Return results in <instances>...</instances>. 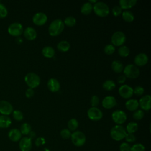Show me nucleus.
I'll use <instances>...</instances> for the list:
<instances>
[{"label":"nucleus","instance_id":"c756f323","mask_svg":"<svg viewBox=\"0 0 151 151\" xmlns=\"http://www.w3.org/2000/svg\"><path fill=\"white\" fill-rule=\"evenodd\" d=\"M116 87L114 81L111 80H106L103 83V88L106 91H111Z\"/></svg>","mask_w":151,"mask_h":151},{"label":"nucleus","instance_id":"2f4dec72","mask_svg":"<svg viewBox=\"0 0 151 151\" xmlns=\"http://www.w3.org/2000/svg\"><path fill=\"white\" fill-rule=\"evenodd\" d=\"M118 53L120 57H126L130 54V50L127 46L122 45L118 49Z\"/></svg>","mask_w":151,"mask_h":151},{"label":"nucleus","instance_id":"58836bf2","mask_svg":"<svg viewBox=\"0 0 151 151\" xmlns=\"http://www.w3.org/2000/svg\"><path fill=\"white\" fill-rule=\"evenodd\" d=\"M130 151H145V147L142 143H136L130 147Z\"/></svg>","mask_w":151,"mask_h":151},{"label":"nucleus","instance_id":"6e6552de","mask_svg":"<svg viewBox=\"0 0 151 151\" xmlns=\"http://www.w3.org/2000/svg\"><path fill=\"white\" fill-rule=\"evenodd\" d=\"M23 27L19 22H13L8 28V33L14 37H19L23 33Z\"/></svg>","mask_w":151,"mask_h":151},{"label":"nucleus","instance_id":"7c9ffc66","mask_svg":"<svg viewBox=\"0 0 151 151\" xmlns=\"http://www.w3.org/2000/svg\"><path fill=\"white\" fill-rule=\"evenodd\" d=\"M19 131L22 134L28 135L29 133L31 131V126L28 123H24L21 124Z\"/></svg>","mask_w":151,"mask_h":151},{"label":"nucleus","instance_id":"3c124183","mask_svg":"<svg viewBox=\"0 0 151 151\" xmlns=\"http://www.w3.org/2000/svg\"><path fill=\"white\" fill-rule=\"evenodd\" d=\"M16 41H17L18 43H21V42H22V40L21 38L18 37V38H17Z\"/></svg>","mask_w":151,"mask_h":151},{"label":"nucleus","instance_id":"c9c22d12","mask_svg":"<svg viewBox=\"0 0 151 151\" xmlns=\"http://www.w3.org/2000/svg\"><path fill=\"white\" fill-rule=\"evenodd\" d=\"M115 51V47L112 44H107L104 48V52L107 55H111Z\"/></svg>","mask_w":151,"mask_h":151},{"label":"nucleus","instance_id":"de8ad7c7","mask_svg":"<svg viewBox=\"0 0 151 151\" xmlns=\"http://www.w3.org/2000/svg\"><path fill=\"white\" fill-rule=\"evenodd\" d=\"M35 143L36 146H39L41 145H43L45 143V139L41 137H40L36 139Z\"/></svg>","mask_w":151,"mask_h":151},{"label":"nucleus","instance_id":"f257e3e1","mask_svg":"<svg viewBox=\"0 0 151 151\" xmlns=\"http://www.w3.org/2000/svg\"><path fill=\"white\" fill-rule=\"evenodd\" d=\"M65 27L63 21L60 19L52 21L48 27V32L51 36L55 37L60 35Z\"/></svg>","mask_w":151,"mask_h":151},{"label":"nucleus","instance_id":"9b49d317","mask_svg":"<svg viewBox=\"0 0 151 151\" xmlns=\"http://www.w3.org/2000/svg\"><path fill=\"white\" fill-rule=\"evenodd\" d=\"M133 88L129 85L124 84L121 86L119 88V94L123 99H128L132 97L133 94Z\"/></svg>","mask_w":151,"mask_h":151},{"label":"nucleus","instance_id":"ea45409f","mask_svg":"<svg viewBox=\"0 0 151 151\" xmlns=\"http://www.w3.org/2000/svg\"><path fill=\"white\" fill-rule=\"evenodd\" d=\"M8 15V9L6 7L0 2V18H4Z\"/></svg>","mask_w":151,"mask_h":151},{"label":"nucleus","instance_id":"72a5a7b5","mask_svg":"<svg viewBox=\"0 0 151 151\" xmlns=\"http://www.w3.org/2000/svg\"><path fill=\"white\" fill-rule=\"evenodd\" d=\"M64 25H66L69 27H74L76 24V19L73 16H69L66 17L63 21Z\"/></svg>","mask_w":151,"mask_h":151},{"label":"nucleus","instance_id":"393cba45","mask_svg":"<svg viewBox=\"0 0 151 151\" xmlns=\"http://www.w3.org/2000/svg\"><path fill=\"white\" fill-rule=\"evenodd\" d=\"M111 67L112 70L116 73H120L123 71L124 67L123 64L119 60H114L111 63Z\"/></svg>","mask_w":151,"mask_h":151},{"label":"nucleus","instance_id":"423d86ee","mask_svg":"<svg viewBox=\"0 0 151 151\" xmlns=\"http://www.w3.org/2000/svg\"><path fill=\"white\" fill-rule=\"evenodd\" d=\"M71 140L74 145L79 147L84 145L86 141V137L84 133L77 130L71 133Z\"/></svg>","mask_w":151,"mask_h":151},{"label":"nucleus","instance_id":"bb28decb","mask_svg":"<svg viewBox=\"0 0 151 151\" xmlns=\"http://www.w3.org/2000/svg\"><path fill=\"white\" fill-rule=\"evenodd\" d=\"M93 5L90 3H89L88 2H87L83 4V5L81 7L80 11L81 14H83V15H87L91 12V11H93Z\"/></svg>","mask_w":151,"mask_h":151},{"label":"nucleus","instance_id":"f704fd0d","mask_svg":"<svg viewBox=\"0 0 151 151\" xmlns=\"http://www.w3.org/2000/svg\"><path fill=\"white\" fill-rule=\"evenodd\" d=\"M144 115H145V113L142 110L137 109L133 112L132 116L134 119L136 120H140L143 118Z\"/></svg>","mask_w":151,"mask_h":151},{"label":"nucleus","instance_id":"8fccbe9b","mask_svg":"<svg viewBox=\"0 0 151 151\" xmlns=\"http://www.w3.org/2000/svg\"><path fill=\"white\" fill-rule=\"evenodd\" d=\"M28 137H29V139H33V138L35 137V133L34 132H33V131H31V132L29 133V134H28Z\"/></svg>","mask_w":151,"mask_h":151},{"label":"nucleus","instance_id":"9d476101","mask_svg":"<svg viewBox=\"0 0 151 151\" xmlns=\"http://www.w3.org/2000/svg\"><path fill=\"white\" fill-rule=\"evenodd\" d=\"M103 116V112L97 107H91L87 110V116L92 121H99L102 119Z\"/></svg>","mask_w":151,"mask_h":151},{"label":"nucleus","instance_id":"2eb2a0df","mask_svg":"<svg viewBox=\"0 0 151 151\" xmlns=\"http://www.w3.org/2000/svg\"><path fill=\"white\" fill-rule=\"evenodd\" d=\"M102 106L106 109H111L113 108L117 104L116 99L114 97L109 96L105 97L101 102Z\"/></svg>","mask_w":151,"mask_h":151},{"label":"nucleus","instance_id":"20e7f679","mask_svg":"<svg viewBox=\"0 0 151 151\" xmlns=\"http://www.w3.org/2000/svg\"><path fill=\"white\" fill-rule=\"evenodd\" d=\"M24 80L29 88L32 89L37 87L40 84V77L38 74L32 72L28 73L25 75Z\"/></svg>","mask_w":151,"mask_h":151},{"label":"nucleus","instance_id":"473e14b6","mask_svg":"<svg viewBox=\"0 0 151 151\" xmlns=\"http://www.w3.org/2000/svg\"><path fill=\"white\" fill-rule=\"evenodd\" d=\"M68 130L70 131H75L78 127V122L76 119H71L67 123Z\"/></svg>","mask_w":151,"mask_h":151},{"label":"nucleus","instance_id":"a878e982","mask_svg":"<svg viewBox=\"0 0 151 151\" xmlns=\"http://www.w3.org/2000/svg\"><path fill=\"white\" fill-rule=\"evenodd\" d=\"M57 48L58 51L62 52H65L68 51L70 50V44L67 41H65V40L61 41L58 43L57 45Z\"/></svg>","mask_w":151,"mask_h":151},{"label":"nucleus","instance_id":"09e8293b","mask_svg":"<svg viewBox=\"0 0 151 151\" xmlns=\"http://www.w3.org/2000/svg\"><path fill=\"white\" fill-rule=\"evenodd\" d=\"M126 80V77L124 75H120L117 77V82L119 84H123L125 82Z\"/></svg>","mask_w":151,"mask_h":151},{"label":"nucleus","instance_id":"ddd939ff","mask_svg":"<svg viewBox=\"0 0 151 151\" xmlns=\"http://www.w3.org/2000/svg\"><path fill=\"white\" fill-rule=\"evenodd\" d=\"M13 111V106L8 101H0V113L2 115L8 116Z\"/></svg>","mask_w":151,"mask_h":151},{"label":"nucleus","instance_id":"b1692460","mask_svg":"<svg viewBox=\"0 0 151 151\" xmlns=\"http://www.w3.org/2000/svg\"><path fill=\"white\" fill-rule=\"evenodd\" d=\"M42 54L48 58H52L55 55V50L51 46H45L42 50Z\"/></svg>","mask_w":151,"mask_h":151},{"label":"nucleus","instance_id":"6ab92c4d","mask_svg":"<svg viewBox=\"0 0 151 151\" xmlns=\"http://www.w3.org/2000/svg\"><path fill=\"white\" fill-rule=\"evenodd\" d=\"M23 33L24 37L29 41L34 40L37 36V33L35 29L31 27H27L23 31Z\"/></svg>","mask_w":151,"mask_h":151},{"label":"nucleus","instance_id":"39448f33","mask_svg":"<svg viewBox=\"0 0 151 151\" xmlns=\"http://www.w3.org/2000/svg\"><path fill=\"white\" fill-rule=\"evenodd\" d=\"M123 73L126 77L134 79L137 78L140 75V70L139 68L134 64H128L123 68Z\"/></svg>","mask_w":151,"mask_h":151},{"label":"nucleus","instance_id":"c85d7f7f","mask_svg":"<svg viewBox=\"0 0 151 151\" xmlns=\"http://www.w3.org/2000/svg\"><path fill=\"white\" fill-rule=\"evenodd\" d=\"M125 129L126 130V132H127V133L133 134L134 133H135L137 130V129H138V124H137V123L134 122H129L127 124L126 128Z\"/></svg>","mask_w":151,"mask_h":151},{"label":"nucleus","instance_id":"7ed1b4c3","mask_svg":"<svg viewBox=\"0 0 151 151\" xmlns=\"http://www.w3.org/2000/svg\"><path fill=\"white\" fill-rule=\"evenodd\" d=\"M94 13L96 15L100 17H105L109 14V7L103 2H97L93 5V9Z\"/></svg>","mask_w":151,"mask_h":151},{"label":"nucleus","instance_id":"cd10ccee","mask_svg":"<svg viewBox=\"0 0 151 151\" xmlns=\"http://www.w3.org/2000/svg\"><path fill=\"white\" fill-rule=\"evenodd\" d=\"M122 16L123 20H124L127 22H132V21H134V16L133 12L128 10H126L123 11L122 13Z\"/></svg>","mask_w":151,"mask_h":151},{"label":"nucleus","instance_id":"1a4fd4ad","mask_svg":"<svg viewBox=\"0 0 151 151\" xmlns=\"http://www.w3.org/2000/svg\"><path fill=\"white\" fill-rule=\"evenodd\" d=\"M111 118L115 123L118 125H121L126 121L127 115L124 111L117 110L112 113Z\"/></svg>","mask_w":151,"mask_h":151},{"label":"nucleus","instance_id":"e433bc0d","mask_svg":"<svg viewBox=\"0 0 151 151\" xmlns=\"http://www.w3.org/2000/svg\"><path fill=\"white\" fill-rule=\"evenodd\" d=\"M12 117L17 121H21L24 118V115L20 110H14L12 111Z\"/></svg>","mask_w":151,"mask_h":151},{"label":"nucleus","instance_id":"4be33fe9","mask_svg":"<svg viewBox=\"0 0 151 151\" xmlns=\"http://www.w3.org/2000/svg\"><path fill=\"white\" fill-rule=\"evenodd\" d=\"M136 3V0H120L119 6L122 9H127L134 6Z\"/></svg>","mask_w":151,"mask_h":151},{"label":"nucleus","instance_id":"a19ab883","mask_svg":"<svg viewBox=\"0 0 151 151\" xmlns=\"http://www.w3.org/2000/svg\"><path fill=\"white\" fill-rule=\"evenodd\" d=\"M133 94H136V96H142L143 94V93L145 92V90L143 87L138 86H136L133 90Z\"/></svg>","mask_w":151,"mask_h":151},{"label":"nucleus","instance_id":"37998d69","mask_svg":"<svg viewBox=\"0 0 151 151\" xmlns=\"http://www.w3.org/2000/svg\"><path fill=\"white\" fill-rule=\"evenodd\" d=\"M100 102V99L97 96L94 95L91 97L90 100V103L92 107H97V106L99 105Z\"/></svg>","mask_w":151,"mask_h":151},{"label":"nucleus","instance_id":"f03ea898","mask_svg":"<svg viewBox=\"0 0 151 151\" xmlns=\"http://www.w3.org/2000/svg\"><path fill=\"white\" fill-rule=\"evenodd\" d=\"M111 137L116 141H120L123 139L127 134L125 128L122 125H115L110 132Z\"/></svg>","mask_w":151,"mask_h":151},{"label":"nucleus","instance_id":"a18cd8bd","mask_svg":"<svg viewBox=\"0 0 151 151\" xmlns=\"http://www.w3.org/2000/svg\"><path fill=\"white\" fill-rule=\"evenodd\" d=\"M124 138H125L126 141L127 142H129V143L134 142L136 140L135 136L132 133H127L126 134V136Z\"/></svg>","mask_w":151,"mask_h":151},{"label":"nucleus","instance_id":"f8f14e48","mask_svg":"<svg viewBox=\"0 0 151 151\" xmlns=\"http://www.w3.org/2000/svg\"><path fill=\"white\" fill-rule=\"evenodd\" d=\"M47 16L45 13L39 12L35 14L32 17V22L36 25L41 26L47 22Z\"/></svg>","mask_w":151,"mask_h":151},{"label":"nucleus","instance_id":"a211bd4d","mask_svg":"<svg viewBox=\"0 0 151 151\" xmlns=\"http://www.w3.org/2000/svg\"><path fill=\"white\" fill-rule=\"evenodd\" d=\"M47 87L50 91L55 93L59 91L60 88V83L56 78H51L47 82Z\"/></svg>","mask_w":151,"mask_h":151},{"label":"nucleus","instance_id":"79ce46f5","mask_svg":"<svg viewBox=\"0 0 151 151\" xmlns=\"http://www.w3.org/2000/svg\"><path fill=\"white\" fill-rule=\"evenodd\" d=\"M111 11H112V14L114 16L117 17V16H119L120 14H122V9L120 8V6L119 5H116V6H114L112 8Z\"/></svg>","mask_w":151,"mask_h":151},{"label":"nucleus","instance_id":"0eeeda50","mask_svg":"<svg viewBox=\"0 0 151 151\" xmlns=\"http://www.w3.org/2000/svg\"><path fill=\"white\" fill-rule=\"evenodd\" d=\"M126 37L125 34L120 31H117L114 32L111 37V44L114 46L120 47L123 45L126 42Z\"/></svg>","mask_w":151,"mask_h":151},{"label":"nucleus","instance_id":"5701e85b","mask_svg":"<svg viewBox=\"0 0 151 151\" xmlns=\"http://www.w3.org/2000/svg\"><path fill=\"white\" fill-rule=\"evenodd\" d=\"M12 123L11 119L8 116H0V128L6 129L9 127Z\"/></svg>","mask_w":151,"mask_h":151},{"label":"nucleus","instance_id":"4468645a","mask_svg":"<svg viewBox=\"0 0 151 151\" xmlns=\"http://www.w3.org/2000/svg\"><path fill=\"white\" fill-rule=\"evenodd\" d=\"M139 106L142 110L149 111L151 107V96L149 94L142 96L139 100Z\"/></svg>","mask_w":151,"mask_h":151},{"label":"nucleus","instance_id":"412c9836","mask_svg":"<svg viewBox=\"0 0 151 151\" xmlns=\"http://www.w3.org/2000/svg\"><path fill=\"white\" fill-rule=\"evenodd\" d=\"M126 108L131 111H134L139 107V101L136 99H129L125 103Z\"/></svg>","mask_w":151,"mask_h":151},{"label":"nucleus","instance_id":"f3484780","mask_svg":"<svg viewBox=\"0 0 151 151\" xmlns=\"http://www.w3.org/2000/svg\"><path fill=\"white\" fill-rule=\"evenodd\" d=\"M149 60L148 56L143 52L139 53L137 54L134 58V62L135 63V65L139 66V67H142L145 65Z\"/></svg>","mask_w":151,"mask_h":151},{"label":"nucleus","instance_id":"c03bdc74","mask_svg":"<svg viewBox=\"0 0 151 151\" xmlns=\"http://www.w3.org/2000/svg\"><path fill=\"white\" fill-rule=\"evenodd\" d=\"M130 146L126 142L122 143L119 147L120 151H130Z\"/></svg>","mask_w":151,"mask_h":151},{"label":"nucleus","instance_id":"49530a36","mask_svg":"<svg viewBox=\"0 0 151 151\" xmlns=\"http://www.w3.org/2000/svg\"><path fill=\"white\" fill-rule=\"evenodd\" d=\"M34 91L32 88H28L25 91V96L27 98L32 97L34 96Z\"/></svg>","mask_w":151,"mask_h":151},{"label":"nucleus","instance_id":"aec40b11","mask_svg":"<svg viewBox=\"0 0 151 151\" xmlns=\"http://www.w3.org/2000/svg\"><path fill=\"white\" fill-rule=\"evenodd\" d=\"M8 136L9 139L11 141L16 142L20 140V139H21L22 134L20 132L19 130L17 129H12L9 131Z\"/></svg>","mask_w":151,"mask_h":151},{"label":"nucleus","instance_id":"603ef678","mask_svg":"<svg viewBox=\"0 0 151 151\" xmlns=\"http://www.w3.org/2000/svg\"><path fill=\"white\" fill-rule=\"evenodd\" d=\"M97 2V1L96 0H89V1H88V2L90 3V4H92V5H93V4H96Z\"/></svg>","mask_w":151,"mask_h":151},{"label":"nucleus","instance_id":"4c0bfd02","mask_svg":"<svg viewBox=\"0 0 151 151\" xmlns=\"http://www.w3.org/2000/svg\"><path fill=\"white\" fill-rule=\"evenodd\" d=\"M60 135L64 139H68L71 137V131L67 129H63L60 132Z\"/></svg>","mask_w":151,"mask_h":151},{"label":"nucleus","instance_id":"dca6fc26","mask_svg":"<svg viewBox=\"0 0 151 151\" xmlns=\"http://www.w3.org/2000/svg\"><path fill=\"white\" fill-rule=\"evenodd\" d=\"M19 147L21 151H29L32 147V140L28 137L21 138L19 142Z\"/></svg>","mask_w":151,"mask_h":151}]
</instances>
